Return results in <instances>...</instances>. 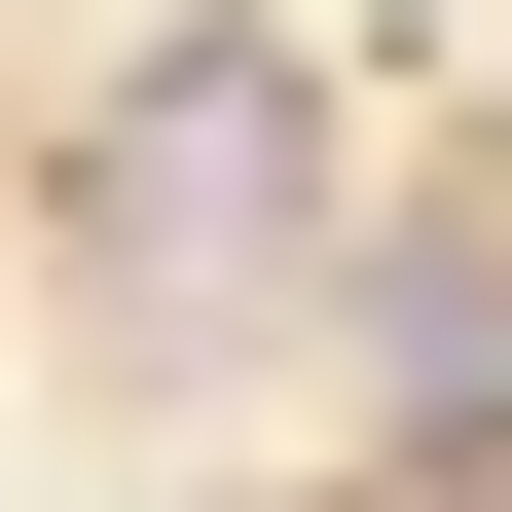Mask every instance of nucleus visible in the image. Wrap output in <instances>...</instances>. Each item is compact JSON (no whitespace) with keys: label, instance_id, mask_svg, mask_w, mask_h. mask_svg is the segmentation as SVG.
<instances>
[{"label":"nucleus","instance_id":"1","mask_svg":"<svg viewBox=\"0 0 512 512\" xmlns=\"http://www.w3.org/2000/svg\"><path fill=\"white\" fill-rule=\"evenodd\" d=\"M37 256H74V330H220V293H330L366 256V74L293 37V0H183V37H110L74 110H37Z\"/></svg>","mask_w":512,"mask_h":512}]
</instances>
